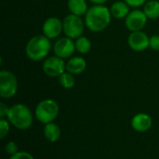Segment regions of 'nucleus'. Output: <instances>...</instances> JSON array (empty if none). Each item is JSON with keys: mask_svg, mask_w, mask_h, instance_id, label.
Returning a JSON list of instances; mask_svg holds the SVG:
<instances>
[{"mask_svg": "<svg viewBox=\"0 0 159 159\" xmlns=\"http://www.w3.org/2000/svg\"><path fill=\"white\" fill-rule=\"evenodd\" d=\"M112 14L110 8L103 5H93L85 15V24L93 33L104 31L110 24Z\"/></svg>", "mask_w": 159, "mask_h": 159, "instance_id": "f257e3e1", "label": "nucleus"}, {"mask_svg": "<svg viewBox=\"0 0 159 159\" xmlns=\"http://www.w3.org/2000/svg\"><path fill=\"white\" fill-rule=\"evenodd\" d=\"M51 49L50 39L44 34H37L29 39L25 47V53L29 60L40 61L47 58Z\"/></svg>", "mask_w": 159, "mask_h": 159, "instance_id": "f03ea898", "label": "nucleus"}, {"mask_svg": "<svg viewBox=\"0 0 159 159\" xmlns=\"http://www.w3.org/2000/svg\"><path fill=\"white\" fill-rule=\"evenodd\" d=\"M7 120L16 129L26 130L33 124V115L28 106L22 103H17L9 107Z\"/></svg>", "mask_w": 159, "mask_h": 159, "instance_id": "7ed1b4c3", "label": "nucleus"}, {"mask_svg": "<svg viewBox=\"0 0 159 159\" xmlns=\"http://www.w3.org/2000/svg\"><path fill=\"white\" fill-rule=\"evenodd\" d=\"M59 112L60 107L57 102L52 99H46L36 105L34 116L39 122L46 125L53 122L57 118Z\"/></svg>", "mask_w": 159, "mask_h": 159, "instance_id": "20e7f679", "label": "nucleus"}, {"mask_svg": "<svg viewBox=\"0 0 159 159\" xmlns=\"http://www.w3.org/2000/svg\"><path fill=\"white\" fill-rule=\"evenodd\" d=\"M62 25L65 36L72 39H76L83 34L86 24L85 20H83L80 16L70 13L62 20Z\"/></svg>", "mask_w": 159, "mask_h": 159, "instance_id": "39448f33", "label": "nucleus"}, {"mask_svg": "<svg viewBox=\"0 0 159 159\" xmlns=\"http://www.w3.org/2000/svg\"><path fill=\"white\" fill-rule=\"evenodd\" d=\"M18 80L16 75L8 70L0 71V97L10 99L18 91Z\"/></svg>", "mask_w": 159, "mask_h": 159, "instance_id": "423d86ee", "label": "nucleus"}, {"mask_svg": "<svg viewBox=\"0 0 159 159\" xmlns=\"http://www.w3.org/2000/svg\"><path fill=\"white\" fill-rule=\"evenodd\" d=\"M43 72L49 77H60L66 72V62L63 59L54 55L44 60L42 65Z\"/></svg>", "mask_w": 159, "mask_h": 159, "instance_id": "0eeeda50", "label": "nucleus"}, {"mask_svg": "<svg viewBox=\"0 0 159 159\" xmlns=\"http://www.w3.org/2000/svg\"><path fill=\"white\" fill-rule=\"evenodd\" d=\"M147 16L142 9H133L125 19V25L129 31H142L147 23Z\"/></svg>", "mask_w": 159, "mask_h": 159, "instance_id": "6e6552de", "label": "nucleus"}, {"mask_svg": "<svg viewBox=\"0 0 159 159\" xmlns=\"http://www.w3.org/2000/svg\"><path fill=\"white\" fill-rule=\"evenodd\" d=\"M75 51V45L74 39L70 37H61L53 45L54 55L66 60L70 59Z\"/></svg>", "mask_w": 159, "mask_h": 159, "instance_id": "1a4fd4ad", "label": "nucleus"}, {"mask_svg": "<svg viewBox=\"0 0 159 159\" xmlns=\"http://www.w3.org/2000/svg\"><path fill=\"white\" fill-rule=\"evenodd\" d=\"M150 37L143 31L131 32L128 37L129 47L137 52H142L149 48Z\"/></svg>", "mask_w": 159, "mask_h": 159, "instance_id": "9d476101", "label": "nucleus"}, {"mask_svg": "<svg viewBox=\"0 0 159 159\" xmlns=\"http://www.w3.org/2000/svg\"><path fill=\"white\" fill-rule=\"evenodd\" d=\"M42 32L43 34L49 39H55L59 37L63 32L62 20L57 17L48 18L43 23Z\"/></svg>", "mask_w": 159, "mask_h": 159, "instance_id": "9b49d317", "label": "nucleus"}, {"mask_svg": "<svg viewBox=\"0 0 159 159\" xmlns=\"http://www.w3.org/2000/svg\"><path fill=\"white\" fill-rule=\"evenodd\" d=\"M153 120L148 114L139 113L131 119V127L137 132H146L152 127Z\"/></svg>", "mask_w": 159, "mask_h": 159, "instance_id": "f8f14e48", "label": "nucleus"}, {"mask_svg": "<svg viewBox=\"0 0 159 159\" xmlns=\"http://www.w3.org/2000/svg\"><path fill=\"white\" fill-rule=\"evenodd\" d=\"M86 68H87V61L83 57L80 56L71 57L66 61V71L74 75L84 73Z\"/></svg>", "mask_w": 159, "mask_h": 159, "instance_id": "ddd939ff", "label": "nucleus"}, {"mask_svg": "<svg viewBox=\"0 0 159 159\" xmlns=\"http://www.w3.org/2000/svg\"><path fill=\"white\" fill-rule=\"evenodd\" d=\"M129 6L125 1H116L112 4L110 7V11L112 14V17L121 20L126 19V17L129 15Z\"/></svg>", "mask_w": 159, "mask_h": 159, "instance_id": "4468645a", "label": "nucleus"}, {"mask_svg": "<svg viewBox=\"0 0 159 159\" xmlns=\"http://www.w3.org/2000/svg\"><path fill=\"white\" fill-rule=\"evenodd\" d=\"M67 7L71 14L80 17L85 16L89 8L87 0H68Z\"/></svg>", "mask_w": 159, "mask_h": 159, "instance_id": "2eb2a0df", "label": "nucleus"}, {"mask_svg": "<svg viewBox=\"0 0 159 159\" xmlns=\"http://www.w3.org/2000/svg\"><path fill=\"white\" fill-rule=\"evenodd\" d=\"M43 130L45 138L50 143H56L61 137V129L53 122L46 124Z\"/></svg>", "mask_w": 159, "mask_h": 159, "instance_id": "dca6fc26", "label": "nucleus"}, {"mask_svg": "<svg viewBox=\"0 0 159 159\" xmlns=\"http://www.w3.org/2000/svg\"><path fill=\"white\" fill-rule=\"evenodd\" d=\"M143 12L150 20H156L159 18V1L148 0L143 5Z\"/></svg>", "mask_w": 159, "mask_h": 159, "instance_id": "f3484780", "label": "nucleus"}, {"mask_svg": "<svg viewBox=\"0 0 159 159\" xmlns=\"http://www.w3.org/2000/svg\"><path fill=\"white\" fill-rule=\"evenodd\" d=\"M75 50L82 55L89 53L91 49V41L84 35H81L80 37L76 38L75 41Z\"/></svg>", "mask_w": 159, "mask_h": 159, "instance_id": "a211bd4d", "label": "nucleus"}, {"mask_svg": "<svg viewBox=\"0 0 159 159\" xmlns=\"http://www.w3.org/2000/svg\"><path fill=\"white\" fill-rule=\"evenodd\" d=\"M59 82L62 88H64L66 89H70L74 88V86L75 85V78L74 75H72L66 71L59 77Z\"/></svg>", "mask_w": 159, "mask_h": 159, "instance_id": "6ab92c4d", "label": "nucleus"}, {"mask_svg": "<svg viewBox=\"0 0 159 159\" xmlns=\"http://www.w3.org/2000/svg\"><path fill=\"white\" fill-rule=\"evenodd\" d=\"M8 131H9V121L5 118H1L0 119V139L1 140L5 139Z\"/></svg>", "mask_w": 159, "mask_h": 159, "instance_id": "aec40b11", "label": "nucleus"}, {"mask_svg": "<svg viewBox=\"0 0 159 159\" xmlns=\"http://www.w3.org/2000/svg\"><path fill=\"white\" fill-rule=\"evenodd\" d=\"M5 151L7 154L10 155V156H13L15 155L18 151V146H17V143L15 142H8L6 145H5Z\"/></svg>", "mask_w": 159, "mask_h": 159, "instance_id": "412c9836", "label": "nucleus"}, {"mask_svg": "<svg viewBox=\"0 0 159 159\" xmlns=\"http://www.w3.org/2000/svg\"><path fill=\"white\" fill-rule=\"evenodd\" d=\"M149 48L155 51H159V34H154L150 36Z\"/></svg>", "mask_w": 159, "mask_h": 159, "instance_id": "4be33fe9", "label": "nucleus"}, {"mask_svg": "<svg viewBox=\"0 0 159 159\" xmlns=\"http://www.w3.org/2000/svg\"><path fill=\"white\" fill-rule=\"evenodd\" d=\"M9 159H34V157L28 152H17L15 155L11 156Z\"/></svg>", "mask_w": 159, "mask_h": 159, "instance_id": "5701e85b", "label": "nucleus"}, {"mask_svg": "<svg viewBox=\"0 0 159 159\" xmlns=\"http://www.w3.org/2000/svg\"><path fill=\"white\" fill-rule=\"evenodd\" d=\"M130 7H140L143 6L148 0H124Z\"/></svg>", "mask_w": 159, "mask_h": 159, "instance_id": "b1692460", "label": "nucleus"}, {"mask_svg": "<svg viewBox=\"0 0 159 159\" xmlns=\"http://www.w3.org/2000/svg\"><path fill=\"white\" fill-rule=\"evenodd\" d=\"M8 112H9V107L6 103L1 102L0 103V118L7 117Z\"/></svg>", "mask_w": 159, "mask_h": 159, "instance_id": "393cba45", "label": "nucleus"}, {"mask_svg": "<svg viewBox=\"0 0 159 159\" xmlns=\"http://www.w3.org/2000/svg\"><path fill=\"white\" fill-rule=\"evenodd\" d=\"M88 1H89L90 3H92L94 5H103L108 0H88Z\"/></svg>", "mask_w": 159, "mask_h": 159, "instance_id": "a878e982", "label": "nucleus"}]
</instances>
